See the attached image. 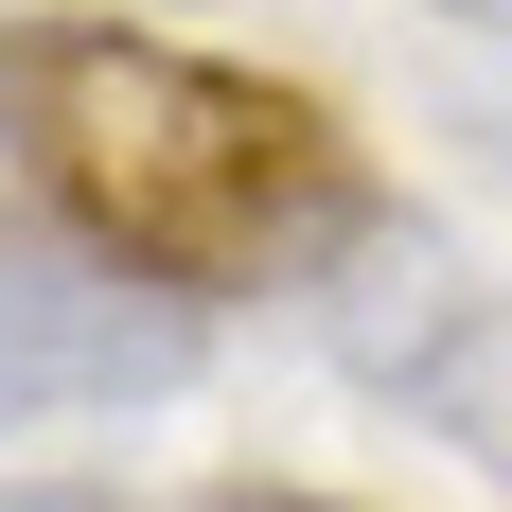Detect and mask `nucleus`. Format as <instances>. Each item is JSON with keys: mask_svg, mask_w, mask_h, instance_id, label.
<instances>
[{"mask_svg": "<svg viewBox=\"0 0 512 512\" xmlns=\"http://www.w3.org/2000/svg\"><path fill=\"white\" fill-rule=\"evenodd\" d=\"M195 371H212L195 301L89 265L71 230H36V212H0V442H18V424H124V407H159V389H195Z\"/></svg>", "mask_w": 512, "mask_h": 512, "instance_id": "nucleus-3", "label": "nucleus"}, {"mask_svg": "<svg viewBox=\"0 0 512 512\" xmlns=\"http://www.w3.org/2000/svg\"><path fill=\"white\" fill-rule=\"evenodd\" d=\"M301 318H318V354L354 371L371 407L442 424L460 460H495V477H512V283L460 248V230H424L407 195H371V212H354V248L301 283Z\"/></svg>", "mask_w": 512, "mask_h": 512, "instance_id": "nucleus-2", "label": "nucleus"}, {"mask_svg": "<svg viewBox=\"0 0 512 512\" xmlns=\"http://www.w3.org/2000/svg\"><path fill=\"white\" fill-rule=\"evenodd\" d=\"M0 512H159V495H89V477H0Z\"/></svg>", "mask_w": 512, "mask_h": 512, "instance_id": "nucleus-4", "label": "nucleus"}, {"mask_svg": "<svg viewBox=\"0 0 512 512\" xmlns=\"http://www.w3.org/2000/svg\"><path fill=\"white\" fill-rule=\"evenodd\" d=\"M460 18H512V0H460Z\"/></svg>", "mask_w": 512, "mask_h": 512, "instance_id": "nucleus-7", "label": "nucleus"}, {"mask_svg": "<svg viewBox=\"0 0 512 512\" xmlns=\"http://www.w3.org/2000/svg\"><path fill=\"white\" fill-rule=\"evenodd\" d=\"M195 512H336V495H195Z\"/></svg>", "mask_w": 512, "mask_h": 512, "instance_id": "nucleus-5", "label": "nucleus"}, {"mask_svg": "<svg viewBox=\"0 0 512 512\" xmlns=\"http://www.w3.org/2000/svg\"><path fill=\"white\" fill-rule=\"evenodd\" d=\"M0 159H18L36 230H71L89 265H124L195 318L301 301L354 248V212L389 195L318 89L142 36V18H18L0 36Z\"/></svg>", "mask_w": 512, "mask_h": 512, "instance_id": "nucleus-1", "label": "nucleus"}, {"mask_svg": "<svg viewBox=\"0 0 512 512\" xmlns=\"http://www.w3.org/2000/svg\"><path fill=\"white\" fill-rule=\"evenodd\" d=\"M477 142H495V159H512V89H477Z\"/></svg>", "mask_w": 512, "mask_h": 512, "instance_id": "nucleus-6", "label": "nucleus"}]
</instances>
